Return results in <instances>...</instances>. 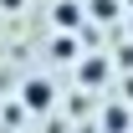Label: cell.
<instances>
[{
    "mask_svg": "<svg viewBox=\"0 0 133 133\" xmlns=\"http://www.w3.org/2000/svg\"><path fill=\"white\" fill-rule=\"evenodd\" d=\"M108 72H113L108 56H87V51L77 56V82H82V87H102V82H108Z\"/></svg>",
    "mask_w": 133,
    "mask_h": 133,
    "instance_id": "3",
    "label": "cell"
},
{
    "mask_svg": "<svg viewBox=\"0 0 133 133\" xmlns=\"http://www.w3.org/2000/svg\"><path fill=\"white\" fill-rule=\"evenodd\" d=\"M123 16H128V41H133V10H123Z\"/></svg>",
    "mask_w": 133,
    "mask_h": 133,
    "instance_id": "9",
    "label": "cell"
},
{
    "mask_svg": "<svg viewBox=\"0 0 133 133\" xmlns=\"http://www.w3.org/2000/svg\"><path fill=\"white\" fill-rule=\"evenodd\" d=\"M102 133H128L133 128V113H128V102H108L102 108V123H97Z\"/></svg>",
    "mask_w": 133,
    "mask_h": 133,
    "instance_id": "5",
    "label": "cell"
},
{
    "mask_svg": "<svg viewBox=\"0 0 133 133\" xmlns=\"http://www.w3.org/2000/svg\"><path fill=\"white\" fill-rule=\"evenodd\" d=\"M82 26H87L82 0H56L51 5V31H82Z\"/></svg>",
    "mask_w": 133,
    "mask_h": 133,
    "instance_id": "2",
    "label": "cell"
},
{
    "mask_svg": "<svg viewBox=\"0 0 133 133\" xmlns=\"http://www.w3.org/2000/svg\"><path fill=\"white\" fill-rule=\"evenodd\" d=\"M82 10H87V21H97V26H113L128 5L123 0H82Z\"/></svg>",
    "mask_w": 133,
    "mask_h": 133,
    "instance_id": "4",
    "label": "cell"
},
{
    "mask_svg": "<svg viewBox=\"0 0 133 133\" xmlns=\"http://www.w3.org/2000/svg\"><path fill=\"white\" fill-rule=\"evenodd\" d=\"M113 62H118V66H128V72H133V41H128V46H118V56H113Z\"/></svg>",
    "mask_w": 133,
    "mask_h": 133,
    "instance_id": "6",
    "label": "cell"
},
{
    "mask_svg": "<svg viewBox=\"0 0 133 133\" xmlns=\"http://www.w3.org/2000/svg\"><path fill=\"white\" fill-rule=\"evenodd\" d=\"M123 102H133V77H128V82H123Z\"/></svg>",
    "mask_w": 133,
    "mask_h": 133,
    "instance_id": "8",
    "label": "cell"
},
{
    "mask_svg": "<svg viewBox=\"0 0 133 133\" xmlns=\"http://www.w3.org/2000/svg\"><path fill=\"white\" fill-rule=\"evenodd\" d=\"M21 5H26V0H0V10H5V16H16Z\"/></svg>",
    "mask_w": 133,
    "mask_h": 133,
    "instance_id": "7",
    "label": "cell"
},
{
    "mask_svg": "<svg viewBox=\"0 0 133 133\" xmlns=\"http://www.w3.org/2000/svg\"><path fill=\"white\" fill-rule=\"evenodd\" d=\"M51 102H56V82L51 77H26L21 82V108L26 113H51Z\"/></svg>",
    "mask_w": 133,
    "mask_h": 133,
    "instance_id": "1",
    "label": "cell"
}]
</instances>
